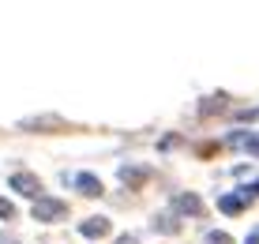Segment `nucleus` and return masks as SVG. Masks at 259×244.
<instances>
[{
    "instance_id": "obj_9",
    "label": "nucleus",
    "mask_w": 259,
    "mask_h": 244,
    "mask_svg": "<svg viewBox=\"0 0 259 244\" xmlns=\"http://www.w3.org/2000/svg\"><path fill=\"white\" fill-rule=\"evenodd\" d=\"M0 218H15V207L8 199H0Z\"/></svg>"
},
{
    "instance_id": "obj_7",
    "label": "nucleus",
    "mask_w": 259,
    "mask_h": 244,
    "mask_svg": "<svg viewBox=\"0 0 259 244\" xmlns=\"http://www.w3.org/2000/svg\"><path fill=\"white\" fill-rule=\"evenodd\" d=\"M120 180H128V184H143V180H147V169L124 166V169H120Z\"/></svg>"
},
{
    "instance_id": "obj_4",
    "label": "nucleus",
    "mask_w": 259,
    "mask_h": 244,
    "mask_svg": "<svg viewBox=\"0 0 259 244\" xmlns=\"http://www.w3.org/2000/svg\"><path fill=\"white\" fill-rule=\"evenodd\" d=\"M173 207H177V211H184V214H203V203L195 199V195H188V192H184V195H177Z\"/></svg>"
},
{
    "instance_id": "obj_2",
    "label": "nucleus",
    "mask_w": 259,
    "mask_h": 244,
    "mask_svg": "<svg viewBox=\"0 0 259 244\" xmlns=\"http://www.w3.org/2000/svg\"><path fill=\"white\" fill-rule=\"evenodd\" d=\"M12 188H15V192H23V195H34V199H38V192H41V184L30 173H15L12 177Z\"/></svg>"
},
{
    "instance_id": "obj_11",
    "label": "nucleus",
    "mask_w": 259,
    "mask_h": 244,
    "mask_svg": "<svg viewBox=\"0 0 259 244\" xmlns=\"http://www.w3.org/2000/svg\"><path fill=\"white\" fill-rule=\"evenodd\" d=\"M244 244H259V229H255V233H252V237H248Z\"/></svg>"
},
{
    "instance_id": "obj_3",
    "label": "nucleus",
    "mask_w": 259,
    "mask_h": 244,
    "mask_svg": "<svg viewBox=\"0 0 259 244\" xmlns=\"http://www.w3.org/2000/svg\"><path fill=\"white\" fill-rule=\"evenodd\" d=\"M75 184H79V192L91 195V199H94V195H102V184H98V177H91V173H79Z\"/></svg>"
},
{
    "instance_id": "obj_12",
    "label": "nucleus",
    "mask_w": 259,
    "mask_h": 244,
    "mask_svg": "<svg viewBox=\"0 0 259 244\" xmlns=\"http://www.w3.org/2000/svg\"><path fill=\"white\" fill-rule=\"evenodd\" d=\"M120 244H136V237H120Z\"/></svg>"
},
{
    "instance_id": "obj_6",
    "label": "nucleus",
    "mask_w": 259,
    "mask_h": 244,
    "mask_svg": "<svg viewBox=\"0 0 259 244\" xmlns=\"http://www.w3.org/2000/svg\"><path fill=\"white\" fill-rule=\"evenodd\" d=\"M244 195H222V211H226V214H240V211H244Z\"/></svg>"
},
{
    "instance_id": "obj_8",
    "label": "nucleus",
    "mask_w": 259,
    "mask_h": 244,
    "mask_svg": "<svg viewBox=\"0 0 259 244\" xmlns=\"http://www.w3.org/2000/svg\"><path fill=\"white\" fill-rule=\"evenodd\" d=\"M207 244H233V237H226V233H210Z\"/></svg>"
},
{
    "instance_id": "obj_10",
    "label": "nucleus",
    "mask_w": 259,
    "mask_h": 244,
    "mask_svg": "<svg viewBox=\"0 0 259 244\" xmlns=\"http://www.w3.org/2000/svg\"><path fill=\"white\" fill-rule=\"evenodd\" d=\"M0 244H19L15 237H8V233H0Z\"/></svg>"
},
{
    "instance_id": "obj_5",
    "label": "nucleus",
    "mask_w": 259,
    "mask_h": 244,
    "mask_svg": "<svg viewBox=\"0 0 259 244\" xmlns=\"http://www.w3.org/2000/svg\"><path fill=\"white\" fill-rule=\"evenodd\" d=\"M102 233H109V222L105 218H87L83 222V237H102Z\"/></svg>"
},
{
    "instance_id": "obj_1",
    "label": "nucleus",
    "mask_w": 259,
    "mask_h": 244,
    "mask_svg": "<svg viewBox=\"0 0 259 244\" xmlns=\"http://www.w3.org/2000/svg\"><path fill=\"white\" fill-rule=\"evenodd\" d=\"M64 214H68V207L60 199H38L34 203V218L38 222H57V218H64Z\"/></svg>"
}]
</instances>
